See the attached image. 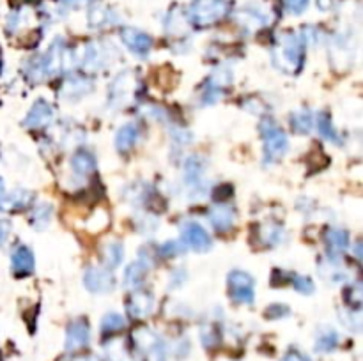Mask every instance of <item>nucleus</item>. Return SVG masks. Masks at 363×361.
Instances as JSON below:
<instances>
[{"label":"nucleus","instance_id":"1","mask_svg":"<svg viewBox=\"0 0 363 361\" xmlns=\"http://www.w3.org/2000/svg\"><path fill=\"white\" fill-rule=\"evenodd\" d=\"M273 64L276 70L287 75L300 73L305 63V43L293 32H284L272 51Z\"/></svg>","mask_w":363,"mask_h":361},{"label":"nucleus","instance_id":"2","mask_svg":"<svg viewBox=\"0 0 363 361\" xmlns=\"http://www.w3.org/2000/svg\"><path fill=\"white\" fill-rule=\"evenodd\" d=\"M231 11L227 0H191L186 16L190 25L205 29L213 27L225 18Z\"/></svg>","mask_w":363,"mask_h":361},{"label":"nucleus","instance_id":"3","mask_svg":"<svg viewBox=\"0 0 363 361\" xmlns=\"http://www.w3.org/2000/svg\"><path fill=\"white\" fill-rule=\"evenodd\" d=\"M262 142H265V160L268 163L280 160L289 149V139L275 120L265 119L261 125Z\"/></svg>","mask_w":363,"mask_h":361},{"label":"nucleus","instance_id":"4","mask_svg":"<svg viewBox=\"0 0 363 361\" xmlns=\"http://www.w3.org/2000/svg\"><path fill=\"white\" fill-rule=\"evenodd\" d=\"M133 338H135V346L144 360L167 361V346L156 333L147 328H140L136 329Z\"/></svg>","mask_w":363,"mask_h":361},{"label":"nucleus","instance_id":"5","mask_svg":"<svg viewBox=\"0 0 363 361\" xmlns=\"http://www.w3.org/2000/svg\"><path fill=\"white\" fill-rule=\"evenodd\" d=\"M229 292L234 303L253 305L255 301V281L246 271L234 270L229 273Z\"/></svg>","mask_w":363,"mask_h":361},{"label":"nucleus","instance_id":"6","mask_svg":"<svg viewBox=\"0 0 363 361\" xmlns=\"http://www.w3.org/2000/svg\"><path fill=\"white\" fill-rule=\"evenodd\" d=\"M139 94V80L132 71L122 73L110 87V103L114 106H126L128 103L135 101Z\"/></svg>","mask_w":363,"mask_h":361},{"label":"nucleus","instance_id":"7","mask_svg":"<svg viewBox=\"0 0 363 361\" xmlns=\"http://www.w3.org/2000/svg\"><path fill=\"white\" fill-rule=\"evenodd\" d=\"M84 285L87 287L89 292L94 294H107V292L114 291L115 278L108 267H89L84 274Z\"/></svg>","mask_w":363,"mask_h":361},{"label":"nucleus","instance_id":"8","mask_svg":"<svg viewBox=\"0 0 363 361\" xmlns=\"http://www.w3.org/2000/svg\"><path fill=\"white\" fill-rule=\"evenodd\" d=\"M181 236H183L184 245L190 246L195 252H208L211 248V245H213L208 230L197 222H184L181 225Z\"/></svg>","mask_w":363,"mask_h":361},{"label":"nucleus","instance_id":"9","mask_svg":"<svg viewBox=\"0 0 363 361\" xmlns=\"http://www.w3.org/2000/svg\"><path fill=\"white\" fill-rule=\"evenodd\" d=\"M56 120V108L46 99H37L27 113L23 126L30 129H43Z\"/></svg>","mask_w":363,"mask_h":361},{"label":"nucleus","instance_id":"10","mask_svg":"<svg viewBox=\"0 0 363 361\" xmlns=\"http://www.w3.org/2000/svg\"><path fill=\"white\" fill-rule=\"evenodd\" d=\"M89 340H91V328L85 319H77V321L70 322L66 329V340H64V347L68 353H78V350L85 349Z\"/></svg>","mask_w":363,"mask_h":361},{"label":"nucleus","instance_id":"11","mask_svg":"<svg viewBox=\"0 0 363 361\" xmlns=\"http://www.w3.org/2000/svg\"><path fill=\"white\" fill-rule=\"evenodd\" d=\"M119 36H121L122 43L139 57H146L153 48V37L142 30L135 29V27H122Z\"/></svg>","mask_w":363,"mask_h":361},{"label":"nucleus","instance_id":"12","mask_svg":"<svg viewBox=\"0 0 363 361\" xmlns=\"http://www.w3.org/2000/svg\"><path fill=\"white\" fill-rule=\"evenodd\" d=\"M229 85H231V73H229L227 70L215 71V73L205 80L204 94H202L204 105H211V103L218 101V99L224 96L225 89H227Z\"/></svg>","mask_w":363,"mask_h":361},{"label":"nucleus","instance_id":"13","mask_svg":"<svg viewBox=\"0 0 363 361\" xmlns=\"http://www.w3.org/2000/svg\"><path fill=\"white\" fill-rule=\"evenodd\" d=\"M126 308H128V314L132 315L133 319H147L154 312V298L151 292L139 291L136 289L132 296H129L128 303H126Z\"/></svg>","mask_w":363,"mask_h":361},{"label":"nucleus","instance_id":"14","mask_svg":"<svg viewBox=\"0 0 363 361\" xmlns=\"http://www.w3.org/2000/svg\"><path fill=\"white\" fill-rule=\"evenodd\" d=\"M238 22L246 29H261L272 23V15L261 6H248L238 13Z\"/></svg>","mask_w":363,"mask_h":361},{"label":"nucleus","instance_id":"15","mask_svg":"<svg viewBox=\"0 0 363 361\" xmlns=\"http://www.w3.org/2000/svg\"><path fill=\"white\" fill-rule=\"evenodd\" d=\"M34 201V195L27 190H13L9 194H0V211L15 213L29 208Z\"/></svg>","mask_w":363,"mask_h":361},{"label":"nucleus","instance_id":"16","mask_svg":"<svg viewBox=\"0 0 363 361\" xmlns=\"http://www.w3.org/2000/svg\"><path fill=\"white\" fill-rule=\"evenodd\" d=\"M34 266H36V260H34V253L30 252V248H27V246H18V248L13 252L11 270L16 278H25L29 277V274H32Z\"/></svg>","mask_w":363,"mask_h":361},{"label":"nucleus","instance_id":"17","mask_svg":"<svg viewBox=\"0 0 363 361\" xmlns=\"http://www.w3.org/2000/svg\"><path fill=\"white\" fill-rule=\"evenodd\" d=\"M204 161L198 156H190L184 163V181L191 191H200L204 184Z\"/></svg>","mask_w":363,"mask_h":361},{"label":"nucleus","instance_id":"18","mask_svg":"<svg viewBox=\"0 0 363 361\" xmlns=\"http://www.w3.org/2000/svg\"><path fill=\"white\" fill-rule=\"evenodd\" d=\"M208 218H210V223L213 225V229L217 230V232L224 234L229 232V230L234 227L236 213L234 209L229 208V205H217V208L211 209Z\"/></svg>","mask_w":363,"mask_h":361},{"label":"nucleus","instance_id":"19","mask_svg":"<svg viewBox=\"0 0 363 361\" xmlns=\"http://www.w3.org/2000/svg\"><path fill=\"white\" fill-rule=\"evenodd\" d=\"M107 63H110V53L107 51V48L99 43H91L87 44L84 53V68L85 70H103V66Z\"/></svg>","mask_w":363,"mask_h":361},{"label":"nucleus","instance_id":"20","mask_svg":"<svg viewBox=\"0 0 363 361\" xmlns=\"http://www.w3.org/2000/svg\"><path fill=\"white\" fill-rule=\"evenodd\" d=\"M71 170L77 177H87V175L94 174L96 158L89 151H78L71 158Z\"/></svg>","mask_w":363,"mask_h":361},{"label":"nucleus","instance_id":"21","mask_svg":"<svg viewBox=\"0 0 363 361\" xmlns=\"http://www.w3.org/2000/svg\"><path fill=\"white\" fill-rule=\"evenodd\" d=\"M92 91V82L84 77H70L63 84V98H82Z\"/></svg>","mask_w":363,"mask_h":361},{"label":"nucleus","instance_id":"22","mask_svg":"<svg viewBox=\"0 0 363 361\" xmlns=\"http://www.w3.org/2000/svg\"><path fill=\"white\" fill-rule=\"evenodd\" d=\"M147 264L142 262V260H136V262L129 264L128 267H126L125 271V285L128 289H133V291H136V289H140V285L144 284V278H146V273H147Z\"/></svg>","mask_w":363,"mask_h":361},{"label":"nucleus","instance_id":"23","mask_svg":"<svg viewBox=\"0 0 363 361\" xmlns=\"http://www.w3.org/2000/svg\"><path fill=\"white\" fill-rule=\"evenodd\" d=\"M136 139H139V128L135 125H126L119 128L117 135H115V147L119 153H128L136 144Z\"/></svg>","mask_w":363,"mask_h":361},{"label":"nucleus","instance_id":"24","mask_svg":"<svg viewBox=\"0 0 363 361\" xmlns=\"http://www.w3.org/2000/svg\"><path fill=\"white\" fill-rule=\"evenodd\" d=\"M326 245L331 253H342L349 248V234L344 229L331 227L326 232Z\"/></svg>","mask_w":363,"mask_h":361},{"label":"nucleus","instance_id":"25","mask_svg":"<svg viewBox=\"0 0 363 361\" xmlns=\"http://www.w3.org/2000/svg\"><path fill=\"white\" fill-rule=\"evenodd\" d=\"M122 259H125V246L119 241H110L103 246V260L108 270H115L121 266Z\"/></svg>","mask_w":363,"mask_h":361},{"label":"nucleus","instance_id":"26","mask_svg":"<svg viewBox=\"0 0 363 361\" xmlns=\"http://www.w3.org/2000/svg\"><path fill=\"white\" fill-rule=\"evenodd\" d=\"M338 333L333 328H328L324 326L323 329H319L316 336V350L317 353H331V350L337 349L338 346Z\"/></svg>","mask_w":363,"mask_h":361},{"label":"nucleus","instance_id":"27","mask_svg":"<svg viewBox=\"0 0 363 361\" xmlns=\"http://www.w3.org/2000/svg\"><path fill=\"white\" fill-rule=\"evenodd\" d=\"M314 117L308 110H300V112H294L291 115V128L296 133H301V135H307V133L312 132L314 128Z\"/></svg>","mask_w":363,"mask_h":361},{"label":"nucleus","instance_id":"28","mask_svg":"<svg viewBox=\"0 0 363 361\" xmlns=\"http://www.w3.org/2000/svg\"><path fill=\"white\" fill-rule=\"evenodd\" d=\"M51 216H53V208L50 204H46V202H43V204H37L34 208L32 216H30V223H32V227L36 230H44L50 225Z\"/></svg>","mask_w":363,"mask_h":361},{"label":"nucleus","instance_id":"29","mask_svg":"<svg viewBox=\"0 0 363 361\" xmlns=\"http://www.w3.org/2000/svg\"><path fill=\"white\" fill-rule=\"evenodd\" d=\"M284 236H286L284 229L280 225H276V223H265L261 227V234H259V237H261L266 246L280 245L284 241Z\"/></svg>","mask_w":363,"mask_h":361},{"label":"nucleus","instance_id":"30","mask_svg":"<svg viewBox=\"0 0 363 361\" xmlns=\"http://www.w3.org/2000/svg\"><path fill=\"white\" fill-rule=\"evenodd\" d=\"M186 25H190V22H188V16L184 15V13L172 9V11L167 15L165 27L167 30H169V34H181L186 29Z\"/></svg>","mask_w":363,"mask_h":361},{"label":"nucleus","instance_id":"31","mask_svg":"<svg viewBox=\"0 0 363 361\" xmlns=\"http://www.w3.org/2000/svg\"><path fill=\"white\" fill-rule=\"evenodd\" d=\"M344 301L351 310H359L363 303V291L362 285L356 281V284H351L348 289L344 291Z\"/></svg>","mask_w":363,"mask_h":361},{"label":"nucleus","instance_id":"32","mask_svg":"<svg viewBox=\"0 0 363 361\" xmlns=\"http://www.w3.org/2000/svg\"><path fill=\"white\" fill-rule=\"evenodd\" d=\"M125 326H126L125 317L112 312V314H108L103 317L101 331H103V335H112V333H117V331H121V329H125Z\"/></svg>","mask_w":363,"mask_h":361},{"label":"nucleus","instance_id":"33","mask_svg":"<svg viewBox=\"0 0 363 361\" xmlns=\"http://www.w3.org/2000/svg\"><path fill=\"white\" fill-rule=\"evenodd\" d=\"M317 129H319V133L323 139L330 140V142H338V135H337V132H335L333 125H331V117L328 115L326 112H323L317 115Z\"/></svg>","mask_w":363,"mask_h":361},{"label":"nucleus","instance_id":"34","mask_svg":"<svg viewBox=\"0 0 363 361\" xmlns=\"http://www.w3.org/2000/svg\"><path fill=\"white\" fill-rule=\"evenodd\" d=\"M89 23L91 27H105L110 23V9L103 8V6H96L92 11L89 13Z\"/></svg>","mask_w":363,"mask_h":361},{"label":"nucleus","instance_id":"35","mask_svg":"<svg viewBox=\"0 0 363 361\" xmlns=\"http://www.w3.org/2000/svg\"><path fill=\"white\" fill-rule=\"evenodd\" d=\"M340 319L349 329L352 331H359L362 328V317H359V310H351V308H345L340 312Z\"/></svg>","mask_w":363,"mask_h":361},{"label":"nucleus","instance_id":"36","mask_svg":"<svg viewBox=\"0 0 363 361\" xmlns=\"http://www.w3.org/2000/svg\"><path fill=\"white\" fill-rule=\"evenodd\" d=\"M291 284H293V287L296 289L298 292H301V294H312V292L316 291V285H314L312 278H308V277L293 274V278H291Z\"/></svg>","mask_w":363,"mask_h":361},{"label":"nucleus","instance_id":"37","mask_svg":"<svg viewBox=\"0 0 363 361\" xmlns=\"http://www.w3.org/2000/svg\"><path fill=\"white\" fill-rule=\"evenodd\" d=\"M202 343L204 347H217L220 343V333L215 326H208V328L202 329Z\"/></svg>","mask_w":363,"mask_h":361},{"label":"nucleus","instance_id":"38","mask_svg":"<svg viewBox=\"0 0 363 361\" xmlns=\"http://www.w3.org/2000/svg\"><path fill=\"white\" fill-rule=\"evenodd\" d=\"M291 312L289 308L286 307V305H269L268 308H266L265 315L266 319H269V321H276V319H282V317H287Z\"/></svg>","mask_w":363,"mask_h":361},{"label":"nucleus","instance_id":"39","mask_svg":"<svg viewBox=\"0 0 363 361\" xmlns=\"http://www.w3.org/2000/svg\"><path fill=\"white\" fill-rule=\"evenodd\" d=\"M284 6L291 15H301L308 8V0H284Z\"/></svg>","mask_w":363,"mask_h":361},{"label":"nucleus","instance_id":"40","mask_svg":"<svg viewBox=\"0 0 363 361\" xmlns=\"http://www.w3.org/2000/svg\"><path fill=\"white\" fill-rule=\"evenodd\" d=\"M162 253L165 257H176L183 253V246H181L179 241H169V243L162 246Z\"/></svg>","mask_w":363,"mask_h":361},{"label":"nucleus","instance_id":"41","mask_svg":"<svg viewBox=\"0 0 363 361\" xmlns=\"http://www.w3.org/2000/svg\"><path fill=\"white\" fill-rule=\"evenodd\" d=\"M9 234H11V223L6 222V220H0V246L8 241Z\"/></svg>","mask_w":363,"mask_h":361},{"label":"nucleus","instance_id":"42","mask_svg":"<svg viewBox=\"0 0 363 361\" xmlns=\"http://www.w3.org/2000/svg\"><path fill=\"white\" fill-rule=\"evenodd\" d=\"M282 361H310V357L305 356L300 350H289V353L282 357Z\"/></svg>","mask_w":363,"mask_h":361},{"label":"nucleus","instance_id":"43","mask_svg":"<svg viewBox=\"0 0 363 361\" xmlns=\"http://www.w3.org/2000/svg\"><path fill=\"white\" fill-rule=\"evenodd\" d=\"M87 2H91V0H63V4L68 8H77V6H84Z\"/></svg>","mask_w":363,"mask_h":361},{"label":"nucleus","instance_id":"44","mask_svg":"<svg viewBox=\"0 0 363 361\" xmlns=\"http://www.w3.org/2000/svg\"><path fill=\"white\" fill-rule=\"evenodd\" d=\"M77 361H96L94 357H80V360H77Z\"/></svg>","mask_w":363,"mask_h":361},{"label":"nucleus","instance_id":"45","mask_svg":"<svg viewBox=\"0 0 363 361\" xmlns=\"http://www.w3.org/2000/svg\"><path fill=\"white\" fill-rule=\"evenodd\" d=\"M2 190H4V183H2V179H0V194H2Z\"/></svg>","mask_w":363,"mask_h":361}]
</instances>
